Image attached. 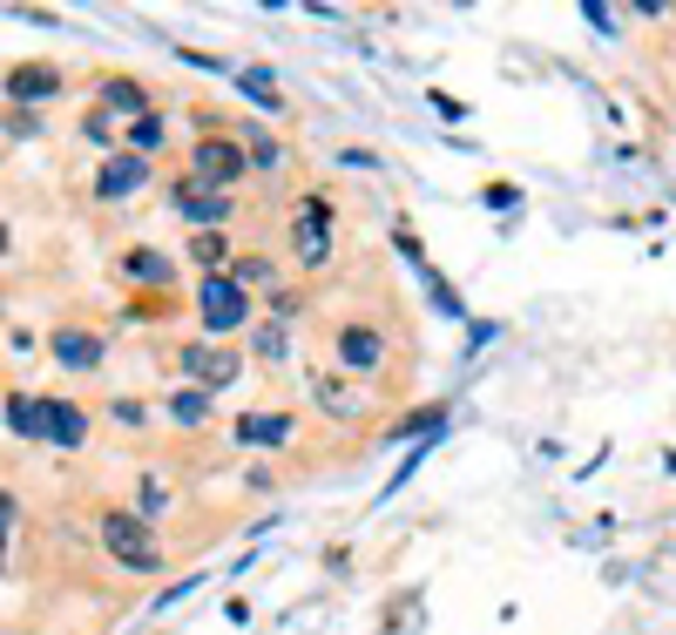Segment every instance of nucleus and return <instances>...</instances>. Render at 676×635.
Wrapping results in <instances>:
<instances>
[{"label":"nucleus","instance_id":"f257e3e1","mask_svg":"<svg viewBox=\"0 0 676 635\" xmlns=\"http://www.w3.org/2000/svg\"><path fill=\"white\" fill-rule=\"evenodd\" d=\"M102 547H108V562L123 575H163V541H156V528L136 507H108L102 513Z\"/></svg>","mask_w":676,"mask_h":635},{"label":"nucleus","instance_id":"f3484780","mask_svg":"<svg viewBox=\"0 0 676 635\" xmlns=\"http://www.w3.org/2000/svg\"><path fill=\"white\" fill-rule=\"evenodd\" d=\"M237 142H244V155H251V170H264V176H277L285 170V149H277V136H264L257 123H244V129H230Z\"/></svg>","mask_w":676,"mask_h":635},{"label":"nucleus","instance_id":"c756f323","mask_svg":"<svg viewBox=\"0 0 676 635\" xmlns=\"http://www.w3.org/2000/svg\"><path fill=\"white\" fill-rule=\"evenodd\" d=\"M8 244H14V236H8V230H0V251H8Z\"/></svg>","mask_w":676,"mask_h":635},{"label":"nucleus","instance_id":"ddd939ff","mask_svg":"<svg viewBox=\"0 0 676 635\" xmlns=\"http://www.w3.org/2000/svg\"><path fill=\"white\" fill-rule=\"evenodd\" d=\"M230 89H237V95H251L264 115H285V89H277V74H271V68H237V74H230Z\"/></svg>","mask_w":676,"mask_h":635},{"label":"nucleus","instance_id":"aec40b11","mask_svg":"<svg viewBox=\"0 0 676 635\" xmlns=\"http://www.w3.org/2000/svg\"><path fill=\"white\" fill-rule=\"evenodd\" d=\"M170 419L176 426H210V392L204 385H176L170 392Z\"/></svg>","mask_w":676,"mask_h":635},{"label":"nucleus","instance_id":"393cba45","mask_svg":"<svg viewBox=\"0 0 676 635\" xmlns=\"http://www.w3.org/2000/svg\"><path fill=\"white\" fill-rule=\"evenodd\" d=\"M271 318H277V325L305 318V291H285V285H277V291H271Z\"/></svg>","mask_w":676,"mask_h":635},{"label":"nucleus","instance_id":"0eeeda50","mask_svg":"<svg viewBox=\"0 0 676 635\" xmlns=\"http://www.w3.org/2000/svg\"><path fill=\"white\" fill-rule=\"evenodd\" d=\"M170 210H176L183 223H196V230H224V223L237 217V196L204 189V183H183V189H170Z\"/></svg>","mask_w":676,"mask_h":635},{"label":"nucleus","instance_id":"f8f14e48","mask_svg":"<svg viewBox=\"0 0 676 635\" xmlns=\"http://www.w3.org/2000/svg\"><path fill=\"white\" fill-rule=\"evenodd\" d=\"M89 440V413L75 406V400H48V447H82Z\"/></svg>","mask_w":676,"mask_h":635},{"label":"nucleus","instance_id":"a211bd4d","mask_svg":"<svg viewBox=\"0 0 676 635\" xmlns=\"http://www.w3.org/2000/svg\"><path fill=\"white\" fill-rule=\"evenodd\" d=\"M123 277H136V285H176V264L163 251H123Z\"/></svg>","mask_w":676,"mask_h":635},{"label":"nucleus","instance_id":"5701e85b","mask_svg":"<svg viewBox=\"0 0 676 635\" xmlns=\"http://www.w3.org/2000/svg\"><path fill=\"white\" fill-rule=\"evenodd\" d=\"M230 277H237L244 291H251V285H271V291H277V264H271V257H230Z\"/></svg>","mask_w":676,"mask_h":635},{"label":"nucleus","instance_id":"b1692460","mask_svg":"<svg viewBox=\"0 0 676 635\" xmlns=\"http://www.w3.org/2000/svg\"><path fill=\"white\" fill-rule=\"evenodd\" d=\"M136 513H142V521H156V513H170V487L156 481V473H142V487H136Z\"/></svg>","mask_w":676,"mask_h":635},{"label":"nucleus","instance_id":"20e7f679","mask_svg":"<svg viewBox=\"0 0 676 635\" xmlns=\"http://www.w3.org/2000/svg\"><path fill=\"white\" fill-rule=\"evenodd\" d=\"M332 244H339V236H332V196H305L298 217H291V257L305 270H325Z\"/></svg>","mask_w":676,"mask_h":635},{"label":"nucleus","instance_id":"1a4fd4ad","mask_svg":"<svg viewBox=\"0 0 676 635\" xmlns=\"http://www.w3.org/2000/svg\"><path fill=\"white\" fill-rule=\"evenodd\" d=\"M48 359H55L61 372H95V366L108 359V345H102L95 332H68V325H61V332L48 338Z\"/></svg>","mask_w":676,"mask_h":635},{"label":"nucleus","instance_id":"39448f33","mask_svg":"<svg viewBox=\"0 0 676 635\" xmlns=\"http://www.w3.org/2000/svg\"><path fill=\"white\" fill-rule=\"evenodd\" d=\"M176 359H183L190 385H204V392H230L237 379H244V351H230V345H217V338H196V345H183Z\"/></svg>","mask_w":676,"mask_h":635},{"label":"nucleus","instance_id":"7ed1b4c3","mask_svg":"<svg viewBox=\"0 0 676 635\" xmlns=\"http://www.w3.org/2000/svg\"><path fill=\"white\" fill-rule=\"evenodd\" d=\"M244 176H251V155H244V142H237V136H196V142H190V183L230 196Z\"/></svg>","mask_w":676,"mask_h":635},{"label":"nucleus","instance_id":"cd10ccee","mask_svg":"<svg viewBox=\"0 0 676 635\" xmlns=\"http://www.w3.org/2000/svg\"><path fill=\"white\" fill-rule=\"evenodd\" d=\"M108 419H115V426H142L149 413H142L136 400H108Z\"/></svg>","mask_w":676,"mask_h":635},{"label":"nucleus","instance_id":"a878e982","mask_svg":"<svg viewBox=\"0 0 676 635\" xmlns=\"http://www.w3.org/2000/svg\"><path fill=\"white\" fill-rule=\"evenodd\" d=\"M82 136H89L95 149H108V142H115V115H108V108H89V123H82Z\"/></svg>","mask_w":676,"mask_h":635},{"label":"nucleus","instance_id":"423d86ee","mask_svg":"<svg viewBox=\"0 0 676 635\" xmlns=\"http://www.w3.org/2000/svg\"><path fill=\"white\" fill-rule=\"evenodd\" d=\"M230 440L251 447V453H285V447L298 440V419L277 413V406H271V413H237V419H230Z\"/></svg>","mask_w":676,"mask_h":635},{"label":"nucleus","instance_id":"bb28decb","mask_svg":"<svg viewBox=\"0 0 676 635\" xmlns=\"http://www.w3.org/2000/svg\"><path fill=\"white\" fill-rule=\"evenodd\" d=\"M426 285H433V304H440L447 318H467V304H460V291L447 285V277H433V270H426Z\"/></svg>","mask_w":676,"mask_h":635},{"label":"nucleus","instance_id":"c85d7f7f","mask_svg":"<svg viewBox=\"0 0 676 635\" xmlns=\"http://www.w3.org/2000/svg\"><path fill=\"white\" fill-rule=\"evenodd\" d=\"M8 541H14V494L0 487V554H8Z\"/></svg>","mask_w":676,"mask_h":635},{"label":"nucleus","instance_id":"6e6552de","mask_svg":"<svg viewBox=\"0 0 676 635\" xmlns=\"http://www.w3.org/2000/svg\"><path fill=\"white\" fill-rule=\"evenodd\" d=\"M332 351L345 372H379L386 366V332L379 325H339L332 332Z\"/></svg>","mask_w":676,"mask_h":635},{"label":"nucleus","instance_id":"412c9836","mask_svg":"<svg viewBox=\"0 0 676 635\" xmlns=\"http://www.w3.org/2000/svg\"><path fill=\"white\" fill-rule=\"evenodd\" d=\"M190 257L204 264V277L230 270V236H224V230H196V236H190Z\"/></svg>","mask_w":676,"mask_h":635},{"label":"nucleus","instance_id":"9b49d317","mask_svg":"<svg viewBox=\"0 0 676 635\" xmlns=\"http://www.w3.org/2000/svg\"><path fill=\"white\" fill-rule=\"evenodd\" d=\"M61 89V68L55 61H21L8 68V102H48Z\"/></svg>","mask_w":676,"mask_h":635},{"label":"nucleus","instance_id":"dca6fc26","mask_svg":"<svg viewBox=\"0 0 676 635\" xmlns=\"http://www.w3.org/2000/svg\"><path fill=\"white\" fill-rule=\"evenodd\" d=\"M311 392H318V406H325L332 419H359V413H366V400H359L352 385H339L332 372H311Z\"/></svg>","mask_w":676,"mask_h":635},{"label":"nucleus","instance_id":"2eb2a0df","mask_svg":"<svg viewBox=\"0 0 676 635\" xmlns=\"http://www.w3.org/2000/svg\"><path fill=\"white\" fill-rule=\"evenodd\" d=\"M102 108L142 123V115H149V95H142V82H129V74H108V82H102Z\"/></svg>","mask_w":676,"mask_h":635},{"label":"nucleus","instance_id":"4468645a","mask_svg":"<svg viewBox=\"0 0 676 635\" xmlns=\"http://www.w3.org/2000/svg\"><path fill=\"white\" fill-rule=\"evenodd\" d=\"M8 432H21V440H48V400L14 392V400H8Z\"/></svg>","mask_w":676,"mask_h":635},{"label":"nucleus","instance_id":"9d476101","mask_svg":"<svg viewBox=\"0 0 676 635\" xmlns=\"http://www.w3.org/2000/svg\"><path fill=\"white\" fill-rule=\"evenodd\" d=\"M142 183H149V163H142V155H108L102 176H95V196H102V204H123V196H136Z\"/></svg>","mask_w":676,"mask_h":635},{"label":"nucleus","instance_id":"f03ea898","mask_svg":"<svg viewBox=\"0 0 676 635\" xmlns=\"http://www.w3.org/2000/svg\"><path fill=\"white\" fill-rule=\"evenodd\" d=\"M196 318H204V332L224 345L230 332L251 325V291L237 285L230 270H217V277H204V285H196Z\"/></svg>","mask_w":676,"mask_h":635},{"label":"nucleus","instance_id":"4be33fe9","mask_svg":"<svg viewBox=\"0 0 676 635\" xmlns=\"http://www.w3.org/2000/svg\"><path fill=\"white\" fill-rule=\"evenodd\" d=\"M123 142H129V155H142V163H149V155H156V149H163V115H156V108H149V115H142V123H129V129H123Z\"/></svg>","mask_w":676,"mask_h":635},{"label":"nucleus","instance_id":"6ab92c4d","mask_svg":"<svg viewBox=\"0 0 676 635\" xmlns=\"http://www.w3.org/2000/svg\"><path fill=\"white\" fill-rule=\"evenodd\" d=\"M251 351H257L264 366H285V359H291V325H277V318L251 325Z\"/></svg>","mask_w":676,"mask_h":635}]
</instances>
